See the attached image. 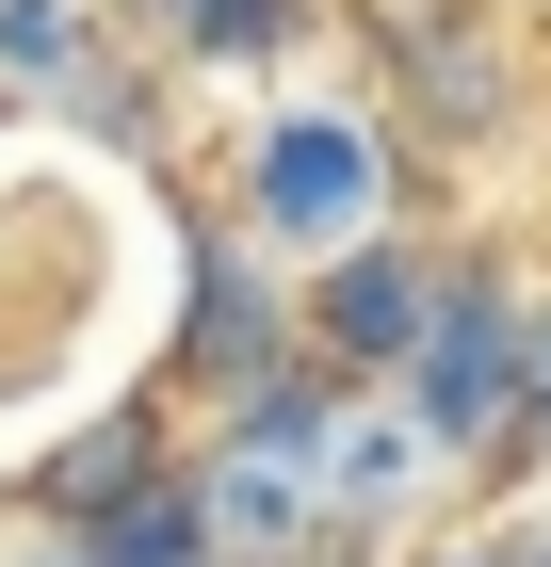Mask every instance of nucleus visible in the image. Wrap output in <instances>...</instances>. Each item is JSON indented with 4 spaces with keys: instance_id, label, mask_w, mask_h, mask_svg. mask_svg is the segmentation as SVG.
Listing matches in <instances>:
<instances>
[{
    "instance_id": "1",
    "label": "nucleus",
    "mask_w": 551,
    "mask_h": 567,
    "mask_svg": "<svg viewBox=\"0 0 551 567\" xmlns=\"http://www.w3.org/2000/svg\"><path fill=\"white\" fill-rule=\"evenodd\" d=\"M406 422H422L438 454H487L503 422H535V308H503L470 260H438L422 357H406Z\"/></svg>"
},
{
    "instance_id": "2",
    "label": "nucleus",
    "mask_w": 551,
    "mask_h": 567,
    "mask_svg": "<svg viewBox=\"0 0 551 567\" xmlns=\"http://www.w3.org/2000/svg\"><path fill=\"white\" fill-rule=\"evenodd\" d=\"M374 33H389V82L422 114V146H503L519 131L535 65H519L503 0H374Z\"/></svg>"
},
{
    "instance_id": "3",
    "label": "nucleus",
    "mask_w": 551,
    "mask_h": 567,
    "mask_svg": "<svg viewBox=\"0 0 551 567\" xmlns=\"http://www.w3.org/2000/svg\"><path fill=\"white\" fill-rule=\"evenodd\" d=\"M422 308H438V260L389 244V227H357V244H325V276H308V341H325V373H406V357H422Z\"/></svg>"
},
{
    "instance_id": "4",
    "label": "nucleus",
    "mask_w": 551,
    "mask_h": 567,
    "mask_svg": "<svg viewBox=\"0 0 551 567\" xmlns=\"http://www.w3.org/2000/svg\"><path fill=\"white\" fill-rule=\"evenodd\" d=\"M244 195H259V227H293V244H357V227H374V131H357V114H276L259 163H244Z\"/></svg>"
},
{
    "instance_id": "5",
    "label": "nucleus",
    "mask_w": 551,
    "mask_h": 567,
    "mask_svg": "<svg viewBox=\"0 0 551 567\" xmlns=\"http://www.w3.org/2000/svg\"><path fill=\"white\" fill-rule=\"evenodd\" d=\"M293 17H308V0H195L178 33H195V49H276V33H293Z\"/></svg>"
},
{
    "instance_id": "6",
    "label": "nucleus",
    "mask_w": 551,
    "mask_h": 567,
    "mask_svg": "<svg viewBox=\"0 0 551 567\" xmlns=\"http://www.w3.org/2000/svg\"><path fill=\"white\" fill-rule=\"evenodd\" d=\"M535 422H551V308H535Z\"/></svg>"
},
{
    "instance_id": "7",
    "label": "nucleus",
    "mask_w": 551,
    "mask_h": 567,
    "mask_svg": "<svg viewBox=\"0 0 551 567\" xmlns=\"http://www.w3.org/2000/svg\"><path fill=\"white\" fill-rule=\"evenodd\" d=\"M455 567H503V535H487V551H455Z\"/></svg>"
},
{
    "instance_id": "8",
    "label": "nucleus",
    "mask_w": 551,
    "mask_h": 567,
    "mask_svg": "<svg viewBox=\"0 0 551 567\" xmlns=\"http://www.w3.org/2000/svg\"><path fill=\"white\" fill-rule=\"evenodd\" d=\"M33 567H82V551H33Z\"/></svg>"
}]
</instances>
